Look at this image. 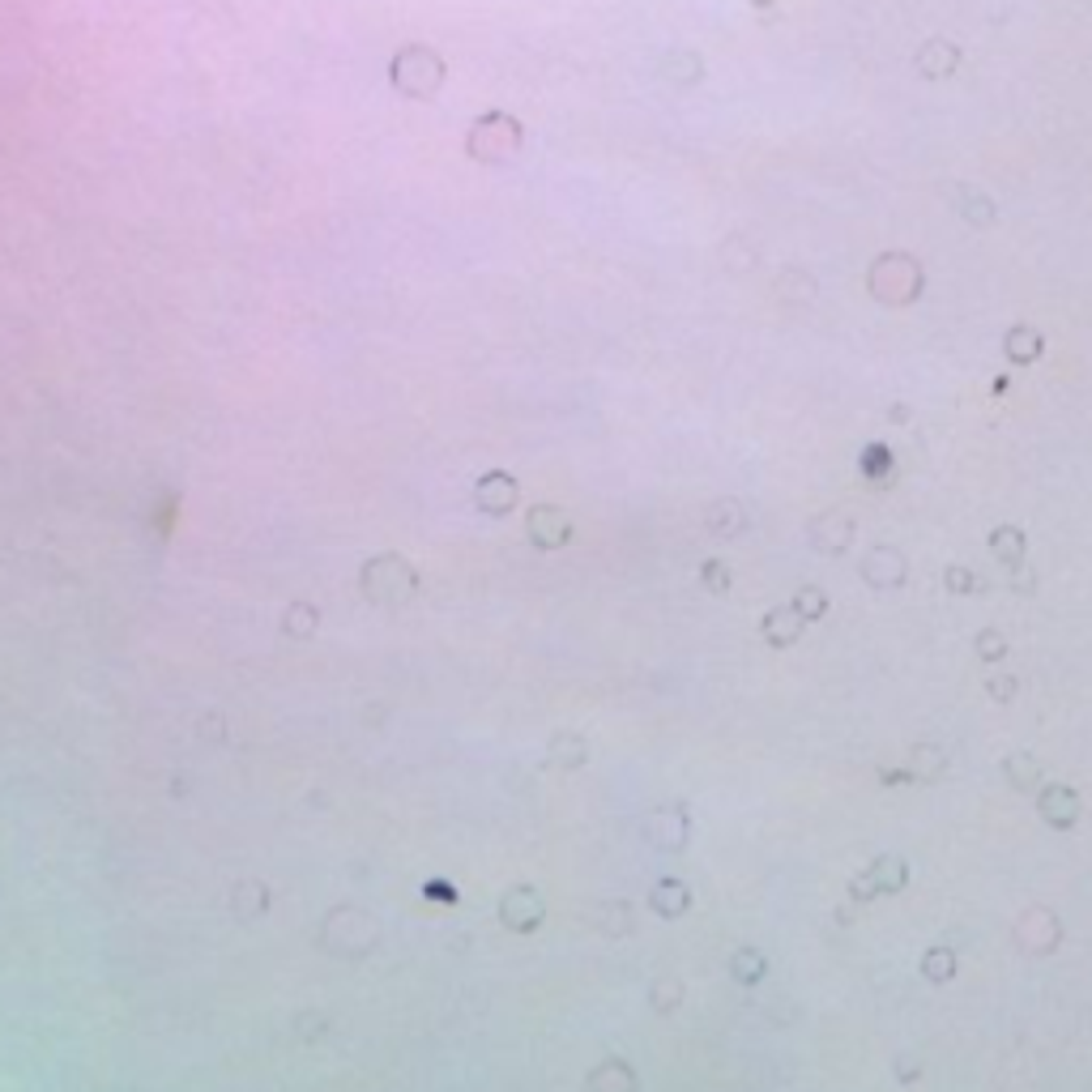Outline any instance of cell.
Masks as SVG:
<instances>
[{"label":"cell","mask_w":1092,"mask_h":1092,"mask_svg":"<svg viewBox=\"0 0 1092 1092\" xmlns=\"http://www.w3.org/2000/svg\"><path fill=\"white\" fill-rule=\"evenodd\" d=\"M921 287H926V274L905 252H888V257H879L871 265V295L888 307H910L921 295Z\"/></svg>","instance_id":"6da1fadb"},{"label":"cell","mask_w":1092,"mask_h":1092,"mask_svg":"<svg viewBox=\"0 0 1092 1092\" xmlns=\"http://www.w3.org/2000/svg\"><path fill=\"white\" fill-rule=\"evenodd\" d=\"M905 884H910V862L901 854H879L867 871H858L849 879V901L867 905L875 897H884V892H901Z\"/></svg>","instance_id":"7a4b0ae2"},{"label":"cell","mask_w":1092,"mask_h":1092,"mask_svg":"<svg viewBox=\"0 0 1092 1092\" xmlns=\"http://www.w3.org/2000/svg\"><path fill=\"white\" fill-rule=\"evenodd\" d=\"M1012 939L1025 956H1049L1062 943V921H1058V913H1049L1045 905H1032L1029 913H1020Z\"/></svg>","instance_id":"3957f363"},{"label":"cell","mask_w":1092,"mask_h":1092,"mask_svg":"<svg viewBox=\"0 0 1092 1092\" xmlns=\"http://www.w3.org/2000/svg\"><path fill=\"white\" fill-rule=\"evenodd\" d=\"M1037 815L1045 819L1049 828L1058 832H1071L1075 824L1084 819V798L1075 786H1062V782H1045L1037 789Z\"/></svg>","instance_id":"277c9868"},{"label":"cell","mask_w":1092,"mask_h":1092,"mask_svg":"<svg viewBox=\"0 0 1092 1092\" xmlns=\"http://www.w3.org/2000/svg\"><path fill=\"white\" fill-rule=\"evenodd\" d=\"M862 580H867L871 589H901L905 585V555L888 543L871 546V555L862 559Z\"/></svg>","instance_id":"5b68a950"},{"label":"cell","mask_w":1092,"mask_h":1092,"mask_svg":"<svg viewBox=\"0 0 1092 1092\" xmlns=\"http://www.w3.org/2000/svg\"><path fill=\"white\" fill-rule=\"evenodd\" d=\"M760 632H764V641H769L773 649H789V645H798V641H802L806 619H802L798 611H793V606H773V611L764 615Z\"/></svg>","instance_id":"8992f818"},{"label":"cell","mask_w":1092,"mask_h":1092,"mask_svg":"<svg viewBox=\"0 0 1092 1092\" xmlns=\"http://www.w3.org/2000/svg\"><path fill=\"white\" fill-rule=\"evenodd\" d=\"M1003 782L1020 789V793H1029V789H1041V760L1037 756H1029V751H1012V756L1003 760Z\"/></svg>","instance_id":"52a82bcc"},{"label":"cell","mask_w":1092,"mask_h":1092,"mask_svg":"<svg viewBox=\"0 0 1092 1092\" xmlns=\"http://www.w3.org/2000/svg\"><path fill=\"white\" fill-rule=\"evenodd\" d=\"M854 543V521L841 517V513H824L815 525V550L824 555H841V550Z\"/></svg>","instance_id":"ba28073f"},{"label":"cell","mask_w":1092,"mask_h":1092,"mask_svg":"<svg viewBox=\"0 0 1092 1092\" xmlns=\"http://www.w3.org/2000/svg\"><path fill=\"white\" fill-rule=\"evenodd\" d=\"M1003 350H1007V359L1012 363H1037L1045 354V337L1032 329V324H1012L1007 337H1003Z\"/></svg>","instance_id":"9c48e42d"},{"label":"cell","mask_w":1092,"mask_h":1092,"mask_svg":"<svg viewBox=\"0 0 1092 1092\" xmlns=\"http://www.w3.org/2000/svg\"><path fill=\"white\" fill-rule=\"evenodd\" d=\"M956 64H960V48L947 44V39H930V44L917 52L921 77H947V73H956Z\"/></svg>","instance_id":"30bf717a"},{"label":"cell","mask_w":1092,"mask_h":1092,"mask_svg":"<svg viewBox=\"0 0 1092 1092\" xmlns=\"http://www.w3.org/2000/svg\"><path fill=\"white\" fill-rule=\"evenodd\" d=\"M1025 546H1029V538H1025L1020 525H999V530H990V555H995L1003 568L1025 563Z\"/></svg>","instance_id":"8fae6325"},{"label":"cell","mask_w":1092,"mask_h":1092,"mask_svg":"<svg viewBox=\"0 0 1092 1092\" xmlns=\"http://www.w3.org/2000/svg\"><path fill=\"white\" fill-rule=\"evenodd\" d=\"M858 470H862V478H867L871 487H888L892 474H897V461H892L888 444H867V448H862V457H858Z\"/></svg>","instance_id":"7c38bea8"},{"label":"cell","mask_w":1092,"mask_h":1092,"mask_svg":"<svg viewBox=\"0 0 1092 1092\" xmlns=\"http://www.w3.org/2000/svg\"><path fill=\"white\" fill-rule=\"evenodd\" d=\"M910 769L917 773V786H930V782H939V777L947 773V751L943 747H934V743H921L910 751Z\"/></svg>","instance_id":"4fadbf2b"},{"label":"cell","mask_w":1092,"mask_h":1092,"mask_svg":"<svg viewBox=\"0 0 1092 1092\" xmlns=\"http://www.w3.org/2000/svg\"><path fill=\"white\" fill-rule=\"evenodd\" d=\"M956 969H960V960L952 947H930V952L921 956V977H926L930 986H947L956 977Z\"/></svg>","instance_id":"5bb4252c"},{"label":"cell","mask_w":1092,"mask_h":1092,"mask_svg":"<svg viewBox=\"0 0 1092 1092\" xmlns=\"http://www.w3.org/2000/svg\"><path fill=\"white\" fill-rule=\"evenodd\" d=\"M789 606H793V611H798L806 623H815V619H824V615H828V606H832V602H828V593H824V589L802 585L798 593H793V602H789Z\"/></svg>","instance_id":"9a60e30c"},{"label":"cell","mask_w":1092,"mask_h":1092,"mask_svg":"<svg viewBox=\"0 0 1092 1092\" xmlns=\"http://www.w3.org/2000/svg\"><path fill=\"white\" fill-rule=\"evenodd\" d=\"M973 649H977V658L982 662H1003L1007 658V636L995 632V628H982L973 636Z\"/></svg>","instance_id":"2e32d148"},{"label":"cell","mask_w":1092,"mask_h":1092,"mask_svg":"<svg viewBox=\"0 0 1092 1092\" xmlns=\"http://www.w3.org/2000/svg\"><path fill=\"white\" fill-rule=\"evenodd\" d=\"M764 969H769V964H764L760 952H739V956H734V977H739L743 986H756L760 977H764Z\"/></svg>","instance_id":"e0dca14e"},{"label":"cell","mask_w":1092,"mask_h":1092,"mask_svg":"<svg viewBox=\"0 0 1092 1092\" xmlns=\"http://www.w3.org/2000/svg\"><path fill=\"white\" fill-rule=\"evenodd\" d=\"M943 580H947V589H952V593H964V598H969V593H982V580H977L973 568H956V563H952V568L943 572Z\"/></svg>","instance_id":"ac0fdd59"},{"label":"cell","mask_w":1092,"mask_h":1092,"mask_svg":"<svg viewBox=\"0 0 1092 1092\" xmlns=\"http://www.w3.org/2000/svg\"><path fill=\"white\" fill-rule=\"evenodd\" d=\"M986 696L999 700V704H1012V700L1020 696V678H1016V674H995V678L986 683Z\"/></svg>","instance_id":"d6986e66"},{"label":"cell","mask_w":1092,"mask_h":1092,"mask_svg":"<svg viewBox=\"0 0 1092 1092\" xmlns=\"http://www.w3.org/2000/svg\"><path fill=\"white\" fill-rule=\"evenodd\" d=\"M879 782L884 786H917V773L910 769V764H884V769H879Z\"/></svg>","instance_id":"ffe728a7"},{"label":"cell","mask_w":1092,"mask_h":1092,"mask_svg":"<svg viewBox=\"0 0 1092 1092\" xmlns=\"http://www.w3.org/2000/svg\"><path fill=\"white\" fill-rule=\"evenodd\" d=\"M1007 572H1012V589L1016 593H1032V589H1037V576H1032L1029 563H1016V568H1007Z\"/></svg>","instance_id":"44dd1931"},{"label":"cell","mask_w":1092,"mask_h":1092,"mask_svg":"<svg viewBox=\"0 0 1092 1092\" xmlns=\"http://www.w3.org/2000/svg\"><path fill=\"white\" fill-rule=\"evenodd\" d=\"M704 580H708V589L726 593L730 589V568L726 563H704Z\"/></svg>","instance_id":"7402d4cb"},{"label":"cell","mask_w":1092,"mask_h":1092,"mask_svg":"<svg viewBox=\"0 0 1092 1092\" xmlns=\"http://www.w3.org/2000/svg\"><path fill=\"white\" fill-rule=\"evenodd\" d=\"M917 1075H921L917 1062H910V1058H897V1080H901V1084H913Z\"/></svg>","instance_id":"603a6c76"}]
</instances>
